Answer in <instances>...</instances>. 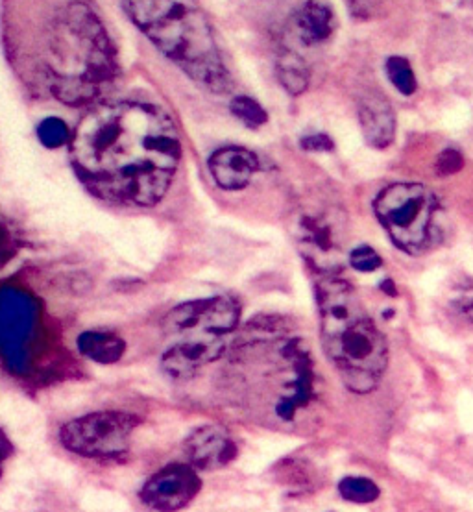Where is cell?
<instances>
[{
  "instance_id": "cell-26",
  "label": "cell",
  "mask_w": 473,
  "mask_h": 512,
  "mask_svg": "<svg viewBox=\"0 0 473 512\" xmlns=\"http://www.w3.org/2000/svg\"><path fill=\"white\" fill-rule=\"evenodd\" d=\"M12 455V444L8 437L0 431V477H2V464Z\"/></svg>"
},
{
  "instance_id": "cell-25",
  "label": "cell",
  "mask_w": 473,
  "mask_h": 512,
  "mask_svg": "<svg viewBox=\"0 0 473 512\" xmlns=\"http://www.w3.org/2000/svg\"><path fill=\"white\" fill-rule=\"evenodd\" d=\"M12 254V237H10L8 230L0 224V267H2L10 257H12Z\"/></svg>"
},
{
  "instance_id": "cell-6",
  "label": "cell",
  "mask_w": 473,
  "mask_h": 512,
  "mask_svg": "<svg viewBox=\"0 0 473 512\" xmlns=\"http://www.w3.org/2000/svg\"><path fill=\"white\" fill-rule=\"evenodd\" d=\"M139 418L122 411H98L74 418L60 429L63 448L85 459H119L130 452Z\"/></svg>"
},
{
  "instance_id": "cell-5",
  "label": "cell",
  "mask_w": 473,
  "mask_h": 512,
  "mask_svg": "<svg viewBox=\"0 0 473 512\" xmlns=\"http://www.w3.org/2000/svg\"><path fill=\"white\" fill-rule=\"evenodd\" d=\"M377 219L392 243L407 254H420L431 239L437 211L435 195L420 183H394L374 202Z\"/></svg>"
},
{
  "instance_id": "cell-1",
  "label": "cell",
  "mask_w": 473,
  "mask_h": 512,
  "mask_svg": "<svg viewBox=\"0 0 473 512\" xmlns=\"http://www.w3.org/2000/svg\"><path fill=\"white\" fill-rule=\"evenodd\" d=\"M80 182L102 200L152 208L169 191L182 141L165 111L146 102H104L87 111L71 139Z\"/></svg>"
},
{
  "instance_id": "cell-14",
  "label": "cell",
  "mask_w": 473,
  "mask_h": 512,
  "mask_svg": "<svg viewBox=\"0 0 473 512\" xmlns=\"http://www.w3.org/2000/svg\"><path fill=\"white\" fill-rule=\"evenodd\" d=\"M357 111L366 143L379 150L390 147L396 137V113L389 100L379 93H366Z\"/></svg>"
},
{
  "instance_id": "cell-23",
  "label": "cell",
  "mask_w": 473,
  "mask_h": 512,
  "mask_svg": "<svg viewBox=\"0 0 473 512\" xmlns=\"http://www.w3.org/2000/svg\"><path fill=\"white\" fill-rule=\"evenodd\" d=\"M462 163H464V159H462L461 154H459L457 150H453V148L444 150V152L438 156V174H440V176H449V174H455V172L461 171Z\"/></svg>"
},
{
  "instance_id": "cell-9",
  "label": "cell",
  "mask_w": 473,
  "mask_h": 512,
  "mask_svg": "<svg viewBox=\"0 0 473 512\" xmlns=\"http://www.w3.org/2000/svg\"><path fill=\"white\" fill-rule=\"evenodd\" d=\"M296 244L313 269L333 276L342 267L344 239L326 215H309L298 222Z\"/></svg>"
},
{
  "instance_id": "cell-11",
  "label": "cell",
  "mask_w": 473,
  "mask_h": 512,
  "mask_svg": "<svg viewBox=\"0 0 473 512\" xmlns=\"http://www.w3.org/2000/svg\"><path fill=\"white\" fill-rule=\"evenodd\" d=\"M185 453L189 464L196 470L222 468L237 457V446L230 435L215 424L196 427L185 439Z\"/></svg>"
},
{
  "instance_id": "cell-4",
  "label": "cell",
  "mask_w": 473,
  "mask_h": 512,
  "mask_svg": "<svg viewBox=\"0 0 473 512\" xmlns=\"http://www.w3.org/2000/svg\"><path fill=\"white\" fill-rule=\"evenodd\" d=\"M134 25L198 86L230 87L213 30L193 0H122Z\"/></svg>"
},
{
  "instance_id": "cell-21",
  "label": "cell",
  "mask_w": 473,
  "mask_h": 512,
  "mask_svg": "<svg viewBox=\"0 0 473 512\" xmlns=\"http://www.w3.org/2000/svg\"><path fill=\"white\" fill-rule=\"evenodd\" d=\"M231 113L248 128H259L267 122V111L254 98L237 97L231 102Z\"/></svg>"
},
{
  "instance_id": "cell-22",
  "label": "cell",
  "mask_w": 473,
  "mask_h": 512,
  "mask_svg": "<svg viewBox=\"0 0 473 512\" xmlns=\"http://www.w3.org/2000/svg\"><path fill=\"white\" fill-rule=\"evenodd\" d=\"M350 263L359 272H374L383 265V259L370 246H359L350 254Z\"/></svg>"
},
{
  "instance_id": "cell-2",
  "label": "cell",
  "mask_w": 473,
  "mask_h": 512,
  "mask_svg": "<svg viewBox=\"0 0 473 512\" xmlns=\"http://www.w3.org/2000/svg\"><path fill=\"white\" fill-rule=\"evenodd\" d=\"M41 65L50 93L71 106L93 102L113 80L110 37L82 0H69L50 15Z\"/></svg>"
},
{
  "instance_id": "cell-16",
  "label": "cell",
  "mask_w": 473,
  "mask_h": 512,
  "mask_svg": "<svg viewBox=\"0 0 473 512\" xmlns=\"http://www.w3.org/2000/svg\"><path fill=\"white\" fill-rule=\"evenodd\" d=\"M76 344L80 354L98 365H113L126 352V342L110 331H84Z\"/></svg>"
},
{
  "instance_id": "cell-3",
  "label": "cell",
  "mask_w": 473,
  "mask_h": 512,
  "mask_svg": "<svg viewBox=\"0 0 473 512\" xmlns=\"http://www.w3.org/2000/svg\"><path fill=\"white\" fill-rule=\"evenodd\" d=\"M326 354L350 391H374L387 370V341L348 281L326 276L316 287Z\"/></svg>"
},
{
  "instance_id": "cell-20",
  "label": "cell",
  "mask_w": 473,
  "mask_h": 512,
  "mask_svg": "<svg viewBox=\"0 0 473 512\" xmlns=\"http://www.w3.org/2000/svg\"><path fill=\"white\" fill-rule=\"evenodd\" d=\"M37 137L39 141L47 148H61L65 145H71L73 134L69 126L58 117H49L39 124L37 128Z\"/></svg>"
},
{
  "instance_id": "cell-7",
  "label": "cell",
  "mask_w": 473,
  "mask_h": 512,
  "mask_svg": "<svg viewBox=\"0 0 473 512\" xmlns=\"http://www.w3.org/2000/svg\"><path fill=\"white\" fill-rule=\"evenodd\" d=\"M241 305L228 294L191 300L172 307L161 328L169 337H226L239 326Z\"/></svg>"
},
{
  "instance_id": "cell-17",
  "label": "cell",
  "mask_w": 473,
  "mask_h": 512,
  "mask_svg": "<svg viewBox=\"0 0 473 512\" xmlns=\"http://www.w3.org/2000/svg\"><path fill=\"white\" fill-rule=\"evenodd\" d=\"M278 78L281 86L291 95H302L309 87V69L305 61L294 54L285 52L278 60Z\"/></svg>"
},
{
  "instance_id": "cell-24",
  "label": "cell",
  "mask_w": 473,
  "mask_h": 512,
  "mask_svg": "<svg viewBox=\"0 0 473 512\" xmlns=\"http://www.w3.org/2000/svg\"><path fill=\"white\" fill-rule=\"evenodd\" d=\"M302 147L309 152H331L333 150V141L326 134L307 135L302 139Z\"/></svg>"
},
{
  "instance_id": "cell-12",
  "label": "cell",
  "mask_w": 473,
  "mask_h": 512,
  "mask_svg": "<svg viewBox=\"0 0 473 512\" xmlns=\"http://www.w3.org/2000/svg\"><path fill=\"white\" fill-rule=\"evenodd\" d=\"M34 304L25 293L15 289H6L0 294V339L4 341V352L15 357V348H21L30 339L34 330Z\"/></svg>"
},
{
  "instance_id": "cell-18",
  "label": "cell",
  "mask_w": 473,
  "mask_h": 512,
  "mask_svg": "<svg viewBox=\"0 0 473 512\" xmlns=\"http://www.w3.org/2000/svg\"><path fill=\"white\" fill-rule=\"evenodd\" d=\"M340 496L350 503H372L379 498V487L366 477H344L339 483Z\"/></svg>"
},
{
  "instance_id": "cell-8",
  "label": "cell",
  "mask_w": 473,
  "mask_h": 512,
  "mask_svg": "<svg viewBox=\"0 0 473 512\" xmlns=\"http://www.w3.org/2000/svg\"><path fill=\"white\" fill-rule=\"evenodd\" d=\"M202 490V481L191 464L172 463L163 466L141 488L139 498L148 509L176 512L185 509Z\"/></svg>"
},
{
  "instance_id": "cell-27",
  "label": "cell",
  "mask_w": 473,
  "mask_h": 512,
  "mask_svg": "<svg viewBox=\"0 0 473 512\" xmlns=\"http://www.w3.org/2000/svg\"><path fill=\"white\" fill-rule=\"evenodd\" d=\"M461 309L468 315V318H472L473 320V298H466V300H462Z\"/></svg>"
},
{
  "instance_id": "cell-10",
  "label": "cell",
  "mask_w": 473,
  "mask_h": 512,
  "mask_svg": "<svg viewBox=\"0 0 473 512\" xmlns=\"http://www.w3.org/2000/svg\"><path fill=\"white\" fill-rule=\"evenodd\" d=\"M224 337H191L169 346L161 357L163 372L174 379H189L202 368L219 361L226 354Z\"/></svg>"
},
{
  "instance_id": "cell-19",
  "label": "cell",
  "mask_w": 473,
  "mask_h": 512,
  "mask_svg": "<svg viewBox=\"0 0 473 512\" xmlns=\"http://www.w3.org/2000/svg\"><path fill=\"white\" fill-rule=\"evenodd\" d=\"M385 69H387V76H389L392 86L407 97L413 95L416 91V78H414L413 67H411L409 61L400 58V56H392L387 60Z\"/></svg>"
},
{
  "instance_id": "cell-15",
  "label": "cell",
  "mask_w": 473,
  "mask_h": 512,
  "mask_svg": "<svg viewBox=\"0 0 473 512\" xmlns=\"http://www.w3.org/2000/svg\"><path fill=\"white\" fill-rule=\"evenodd\" d=\"M335 15L328 4L309 0L298 10L294 17L296 36L304 45L324 43L333 34Z\"/></svg>"
},
{
  "instance_id": "cell-13",
  "label": "cell",
  "mask_w": 473,
  "mask_h": 512,
  "mask_svg": "<svg viewBox=\"0 0 473 512\" xmlns=\"http://www.w3.org/2000/svg\"><path fill=\"white\" fill-rule=\"evenodd\" d=\"M207 165L213 180L224 191H241L259 171V159L243 147L219 148L211 154Z\"/></svg>"
}]
</instances>
